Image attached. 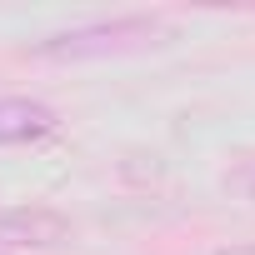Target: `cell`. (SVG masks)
I'll return each instance as SVG.
<instances>
[{"label": "cell", "mask_w": 255, "mask_h": 255, "mask_svg": "<svg viewBox=\"0 0 255 255\" xmlns=\"http://www.w3.org/2000/svg\"><path fill=\"white\" fill-rule=\"evenodd\" d=\"M0 255H5V250H0Z\"/></svg>", "instance_id": "8992f818"}, {"label": "cell", "mask_w": 255, "mask_h": 255, "mask_svg": "<svg viewBox=\"0 0 255 255\" xmlns=\"http://www.w3.org/2000/svg\"><path fill=\"white\" fill-rule=\"evenodd\" d=\"M215 255H255V245H225V250H215Z\"/></svg>", "instance_id": "277c9868"}, {"label": "cell", "mask_w": 255, "mask_h": 255, "mask_svg": "<svg viewBox=\"0 0 255 255\" xmlns=\"http://www.w3.org/2000/svg\"><path fill=\"white\" fill-rule=\"evenodd\" d=\"M70 240V220L50 205H10L0 210V250H50Z\"/></svg>", "instance_id": "7a4b0ae2"}, {"label": "cell", "mask_w": 255, "mask_h": 255, "mask_svg": "<svg viewBox=\"0 0 255 255\" xmlns=\"http://www.w3.org/2000/svg\"><path fill=\"white\" fill-rule=\"evenodd\" d=\"M240 190H245V195L255 200V170H245V175H240Z\"/></svg>", "instance_id": "5b68a950"}, {"label": "cell", "mask_w": 255, "mask_h": 255, "mask_svg": "<svg viewBox=\"0 0 255 255\" xmlns=\"http://www.w3.org/2000/svg\"><path fill=\"white\" fill-rule=\"evenodd\" d=\"M55 110L30 95H0V145H35L55 135Z\"/></svg>", "instance_id": "3957f363"}, {"label": "cell", "mask_w": 255, "mask_h": 255, "mask_svg": "<svg viewBox=\"0 0 255 255\" xmlns=\"http://www.w3.org/2000/svg\"><path fill=\"white\" fill-rule=\"evenodd\" d=\"M170 35V25L160 15H110V20H85V25H70V30H55L35 45L40 60H55V65H75V60H105V55H135V50H150Z\"/></svg>", "instance_id": "6da1fadb"}]
</instances>
